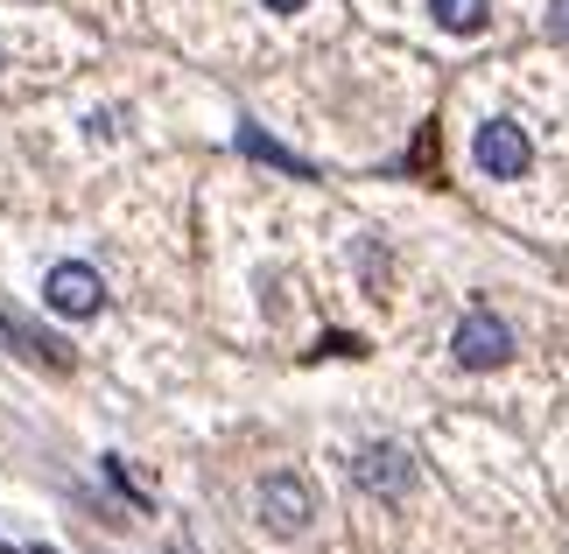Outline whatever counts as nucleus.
<instances>
[{
  "instance_id": "6e6552de",
  "label": "nucleus",
  "mask_w": 569,
  "mask_h": 554,
  "mask_svg": "<svg viewBox=\"0 0 569 554\" xmlns=\"http://www.w3.org/2000/svg\"><path fill=\"white\" fill-rule=\"evenodd\" d=\"M0 351H29V359H50V365L71 359L57 338H42V330H21V323H8V316H0Z\"/></svg>"
},
{
  "instance_id": "9d476101",
  "label": "nucleus",
  "mask_w": 569,
  "mask_h": 554,
  "mask_svg": "<svg viewBox=\"0 0 569 554\" xmlns=\"http://www.w3.org/2000/svg\"><path fill=\"white\" fill-rule=\"evenodd\" d=\"M260 8H268V14H302L310 0H260Z\"/></svg>"
},
{
  "instance_id": "423d86ee",
  "label": "nucleus",
  "mask_w": 569,
  "mask_h": 554,
  "mask_svg": "<svg viewBox=\"0 0 569 554\" xmlns=\"http://www.w3.org/2000/svg\"><path fill=\"white\" fill-rule=\"evenodd\" d=\"M239 154H253V162H268V169H289V175H302V183H310V162H302V154L296 148H281L274 134H260V127L253 120H239Z\"/></svg>"
},
{
  "instance_id": "7ed1b4c3",
  "label": "nucleus",
  "mask_w": 569,
  "mask_h": 554,
  "mask_svg": "<svg viewBox=\"0 0 569 554\" xmlns=\"http://www.w3.org/2000/svg\"><path fill=\"white\" fill-rule=\"evenodd\" d=\"M352 484L393 505V498H408V492H415V456L401 450V442H366V450L352 456Z\"/></svg>"
},
{
  "instance_id": "f257e3e1",
  "label": "nucleus",
  "mask_w": 569,
  "mask_h": 554,
  "mask_svg": "<svg viewBox=\"0 0 569 554\" xmlns=\"http://www.w3.org/2000/svg\"><path fill=\"white\" fill-rule=\"evenodd\" d=\"M310 520H317V492H310L302 471L260 477V526H268V534H302Z\"/></svg>"
},
{
  "instance_id": "f03ea898",
  "label": "nucleus",
  "mask_w": 569,
  "mask_h": 554,
  "mask_svg": "<svg viewBox=\"0 0 569 554\" xmlns=\"http://www.w3.org/2000/svg\"><path fill=\"white\" fill-rule=\"evenodd\" d=\"M450 351H457V365H465V372H492V365L513 359V330H507V316H492V309H465Z\"/></svg>"
},
{
  "instance_id": "39448f33",
  "label": "nucleus",
  "mask_w": 569,
  "mask_h": 554,
  "mask_svg": "<svg viewBox=\"0 0 569 554\" xmlns=\"http://www.w3.org/2000/svg\"><path fill=\"white\" fill-rule=\"evenodd\" d=\"M42 302H50L57 316L84 323V316L106 309V281H99V268H84V260H63V268H50V281H42Z\"/></svg>"
},
{
  "instance_id": "9b49d317",
  "label": "nucleus",
  "mask_w": 569,
  "mask_h": 554,
  "mask_svg": "<svg viewBox=\"0 0 569 554\" xmlns=\"http://www.w3.org/2000/svg\"><path fill=\"white\" fill-rule=\"evenodd\" d=\"M0 63H8V57H0Z\"/></svg>"
},
{
  "instance_id": "20e7f679",
  "label": "nucleus",
  "mask_w": 569,
  "mask_h": 554,
  "mask_svg": "<svg viewBox=\"0 0 569 554\" xmlns=\"http://www.w3.org/2000/svg\"><path fill=\"white\" fill-rule=\"evenodd\" d=\"M471 162L486 169L492 183H513V175L535 169V141L520 134L513 120H486V127H478V141H471Z\"/></svg>"
},
{
  "instance_id": "0eeeda50",
  "label": "nucleus",
  "mask_w": 569,
  "mask_h": 554,
  "mask_svg": "<svg viewBox=\"0 0 569 554\" xmlns=\"http://www.w3.org/2000/svg\"><path fill=\"white\" fill-rule=\"evenodd\" d=\"M429 14H436V29H450V36H478L492 21V0H429Z\"/></svg>"
},
{
  "instance_id": "1a4fd4ad",
  "label": "nucleus",
  "mask_w": 569,
  "mask_h": 554,
  "mask_svg": "<svg viewBox=\"0 0 569 554\" xmlns=\"http://www.w3.org/2000/svg\"><path fill=\"white\" fill-rule=\"evenodd\" d=\"M549 36L569 42V0H549Z\"/></svg>"
}]
</instances>
